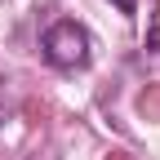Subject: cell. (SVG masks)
I'll list each match as a JSON object with an SVG mask.
<instances>
[{
    "mask_svg": "<svg viewBox=\"0 0 160 160\" xmlns=\"http://www.w3.org/2000/svg\"><path fill=\"white\" fill-rule=\"evenodd\" d=\"M40 49H45V62L49 67L80 71V67H89V58H93V36L80 27V22H71V18H58V22L45 31Z\"/></svg>",
    "mask_w": 160,
    "mask_h": 160,
    "instance_id": "1",
    "label": "cell"
},
{
    "mask_svg": "<svg viewBox=\"0 0 160 160\" xmlns=\"http://www.w3.org/2000/svg\"><path fill=\"white\" fill-rule=\"evenodd\" d=\"M142 58L151 67H160V9L151 13V31H147V45H142Z\"/></svg>",
    "mask_w": 160,
    "mask_h": 160,
    "instance_id": "2",
    "label": "cell"
},
{
    "mask_svg": "<svg viewBox=\"0 0 160 160\" xmlns=\"http://www.w3.org/2000/svg\"><path fill=\"white\" fill-rule=\"evenodd\" d=\"M111 5H116L120 13H133V0H111Z\"/></svg>",
    "mask_w": 160,
    "mask_h": 160,
    "instance_id": "3",
    "label": "cell"
},
{
    "mask_svg": "<svg viewBox=\"0 0 160 160\" xmlns=\"http://www.w3.org/2000/svg\"><path fill=\"white\" fill-rule=\"evenodd\" d=\"M0 129H5V107H0Z\"/></svg>",
    "mask_w": 160,
    "mask_h": 160,
    "instance_id": "4",
    "label": "cell"
}]
</instances>
